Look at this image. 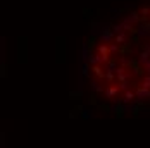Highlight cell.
Returning <instances> with one entry per match:
<instances>
[{"mask_svg": "<svg viewBox=\"0 0 150 148\" xmlns=\"http://www.w3.org/2000/svg\"><path fill=\"white\" fill-rule=\"evenodd\" d=\"M119 86H117V85H114V86H109V88L105 90V97H107V98H112V100H114V98H116V97H117V95H119Z\"/></svg>", "mask_w": 150, "mask_h": 148, "instance_id": "cell-1", "label": "cell"}, {"mask_svg": "<svg viewBox=\"0 0 150 148\" xmlns=\"http://www.w3.org/2000/svg\"><path fill=\"white\" fill-rule=\"evenodd\" d=\"M91 73L95 74L98 79H105V71L102 69L100 64H93V66H91Z\"/></svg>", "mask_w": 150, "mask_h": 148, "instance_id": "cell-2", "label": "cell"}, {"mask_svg": "<svg viewBox=\"0 0 150 148\" xmlns=\"http://www.w3.org/2000/svg\"><path fill=\"white\" fill-rule=\"evenodd\" d=\"M109 52H110V48H109L107 45H100V47H98V54L102 55L104 64H107V62H109Z\"/></svg>", "mask_w": 150, "mask_h": 148, "instance_id": "cell-3", "label": "cell"}, {"mask_svg": "<svg viewBox=\"0 0 150 148\" xmlns=\"http://www.w3.org/2000/svg\"><path fill=\"white\" fill-rule=\"evenodd\" d=\"M136 97L140 98V100H143V98H150V90L149 88H143V86H140V88H136Z\"/></svg>", "mask_w": 150, "mask_h": 148, "instance_id": "cell-4", "label": "cell"}, {"mask_svg": "<svg viewBox=\"0 0 150 148\" xmlns=\"http://www.w3.org/2000/svg\"><path fill=\"white\" fill-rule=\"evenodd\" d=\"M135 97H136L135 91H131V90H126V93H124V98H122V102H124V104H131V102L135 100Z\"/></svg>", "mask_w": 150, "mask_h": 148, "instance_id": "cell-5", "label": "cell"}, {"mask_svg": "<svg viewBox=\"0 0 150 148\" xmlns=\"http://www.w3.org/2000/svg\"><path fill=\"white\" fill-rule=\"evenodd\" d=\"M119 52L121 55H129V54H133V48H131V43H126L122 45V47H119Z\"/></svg>", "mask_w": 150, "mask_h": 148, "instance_id": "cell-6", "label": "cell"}, {"mask_svg": "<svg viewBox=\"0 0 150 148\" xmlns=\"http://www.w3.org/2000/svg\"><path fill=\"white\" fill-rule=\"evenodd\" d=\"M114 73H116L114 69H105V81L107 83H112L114 81Z\"/></svg>", "mask_w": 150, "mask_h": 148, "instance_id": "cell-7", "label": "cell"}, {"mask_svg": "<svg viewBox=\"0 0 150 148\" xmlns=\"http://www.w3.org/2000/svg\"><path fill=\"white\" fill-rule=\"evenodd\" d=\"M110 38H112V35H110V31H109V28L105 26L104 30H102V40H104V42H109Z\"/></svg>", "mask_w": 150, "mask_h": 148, "instance_id": "cell-8", "label": "cell"}, {"mask_svg": "<svg viewBox=\"0 0 150 148\" xmlns=\"http://www.w3.org/2000/svg\"><path fill=\"white\" fill-rule=\"evenodd\" d=\"M128 79H129V74L121 73V74H117V79H116V81H117V85H119V83H124V81H128Z\"/></svg>", "mask_w": 150, "mask_h": 148, "instance_id": "cell-9", "label": "cell"}, {"mask_svg": "<svg viewBox=\"0 0 150 148\" xmlns=\"http://www.w3.org/2000/svg\"><path fill=\"white\" fill-rule=\"evenodd\" d=\"M128 42V36L124 35V33H119L117 36H116V43H126Z\"/></svg>", "mask_w": 150, "mask_h": 148, "instance_id": "cell-10", "label": "cell"}, {"mask_svg": "<svg viewBox=\"0 0 150 148\" xmlns=\"http://www.w3.org/2000/svg\"><path fill=\"white\" fill-rule=\"evenodd\" d=\"M90 62H86V64H85V66H83V69H81V74H83V76H88V71H90Z\"/></svg>", "mask_w": 150, "mask_h": 148, "instance_id": "cell-11", "label": "cell"}, {"mask_svg": "<svg viewBox=\"0 0 150 148\" xmlns=\"http://www.w3.org/2000/svg\"><path fill=\"white\" fill-rule=\"evenodd\" d=\"M91 88L95 90V91H102V93H104V88H102V86H100L97 81H91Z\"/></svg>", "mask_w": 150, "mask_h": 148, "instance_id": "cell-12", "label": "cell"}, {"mask_svg": "<svg viewBox=\"0 0 150 148\" xmlns=\"http://www.w3.org/2000/svg\"><path fill=\"white\" fill-rule=\"evenodd\" d=\"M142 86H143V88H150V74L145 78V81L142 83Z\"/></svg>", "mask_w": 150, "mask_h": 148, "instance_id": "cell-13", "label": "cell"}, {"mask_svg": "<svg viewBox=\"0 0 150 148\" xmlns=\"http://www.w3.org/2000/svg\"><path fill=\"white\" fill-rule=\"evenodd\" d=\"M119 88H121V90H129V83H128V81H124V83H119Z\"/></svg>", "mask_w": 150, "mask_h": 148, "instance_id": "cell-14", "label": "cell"}, {"mask_svg": "<svg viewBox=\"0 0 150 148\" xmlns=\"http://www.w3.org/2000/svg\"><path fill=\"white\" fill-rule=\"evenodd\" d=\"M95 102H97V100H95V95H91V97H90V104L93 105V104H95Z\"/></svg>", "mask_w": 150, "mask_h": 148, "instance_id": "cell-15", "label": "cell"}, {"mask_svg": "<svg viewBox=\"0 0 150 148\" xmlns=\"http://www.w3.org/2000/svg\"><path fill=\"white\" fill-rule=\"evenodd\" d=\"M100 109L102 110H110V107H107V105H100Z\"/></svg>", "mask_w": 150, "mask_h": 148, "instance_id": "cell-16", "label": "cell"}]
</instances>
